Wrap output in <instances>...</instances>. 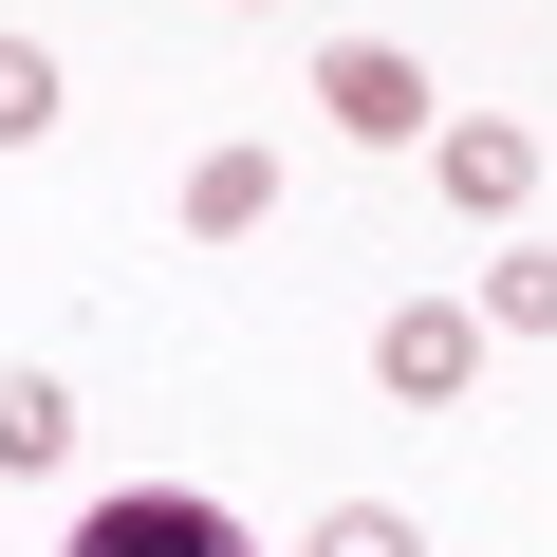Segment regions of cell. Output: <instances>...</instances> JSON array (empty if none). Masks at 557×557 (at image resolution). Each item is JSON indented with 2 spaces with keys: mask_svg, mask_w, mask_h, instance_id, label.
Here are the masks:
<instances>
[{
  "mask_svg": "<svg viewBox=\"0 0 557 557\" xmlns=\"http://www.w3.org/2000/svg\"><path fill=\"white\" fill-rule=\"evenodd\" d=\"M38 465H75V391L57 372H0V483H38Z\"/></svg>",
  "mask_w": 557,
  "mask_h": 557,
  "instance_id": "obj_6",
  "label": "cell"
},
{
  "mask_svg": "<svg viewBox=\"0 0 557 557\" xmlns=\"http://www.w3.org/2000/svg\"><path fill=\"white\" fill-rule=\"evenodd\" d=\"M317 112H335L354 149H428V131H446L428 57H391V38H335V57H317Z\"/></svg>",
  "mask_w": 557,
  "mask_h": 557,
  "instance_id": "obj_1",
  "label": "cell"
},
{
  "mask_svg": "<svg viewBox=\"0 0 557 557\" xmlns=\"http://www.w3.org/2000/svg\"><path fill=\"white\" fill-rule=\"evenodd\" d=\"M298 557H428V539H409V520H391V502H335V520H317V539H298Z\"/></svg>",
  "mask_w": 557,
  "mask_h": 557,
  "instance_id": "obj_9",
  "label": "cell"
},
{
  "mask_svg": "<svg viewBox=\"0 0 557 557\" xmlns=\"http://www.w3.org/2000/svg\"><path fill=\"white\" fill-rule=\"evenodd\" d=\"M483 335H557V242H502L483 260Z\"/></svg>",
  "mask_w": 557,
  "mask_h": 557,
  "instance_id": "obj_7",
  "label": "cell"
},
{
  "mask_svg": "<svg viewBox=\"0 0 557 557\" xmlns=\"http://www.w3.org/2000/svg\"><path fill=\"white\" fill-rule=\"evenodd\" d=\"M372 372H391V409H465V391H483V317H465V298H409V317L372 335Z\"/></svg>",
  "mask_w": 557,
  "mask_h": 557,
  "instance_id": "obj_3",
  "label": "cell"
},
{
  "mask_svg": "<svg viewBox=\"0 0 557 557\" xmlns=\"http://www.w3.org/2000/svg\"><path fill=\"white\" fill-rule=\"evenodd\" d=\"M242 20H278V0H242Z\"/></svg>",
  "mask_w": 557,
  "mask_h": 557,
  "instance_id": "obj_10",
  "label": "cell"
},
{
  "mask_svg": "<svg viewBox=\"0 0 557 557\" xmlns=\"http://www.w3.org/2000/svg\"><path fill=\"white\" fill-rule=\"evenodd\" d=\"M57 557H260L223 502H186V483H112V502H75V539Z\"/></svg>",
  "mask_w": 557,
  "mask_h": 557,
  "instance_id": "obj_2",
  "label": "cell"
},
{
  "mask_svg": "<svg viewBox=\"0 0 557 557\" xmlns=\"http://www.w3.org/2000/svg\"><path fill=\"white\" fill-rule=\"evenodd\" d=\"M38 131H57V57H38V38H0V149H38Z\"/></svg>",
  "mask_w": 557,
  "mask_h": 557,
  "instance_id": "obj_8",
  "label": "cell"
},
{
  "mask_svg": "<svg viewBox=\"0 0 557 557\" xmlns=\"http://www.w3.org/2000/svg\"><path fill=\"white\" fill-rule=\"evenodd\" d=\"M186 223H205V242H260V223H278V149H205V168H186Z\"/></svg>",
  "mask_w": 557,
  "mask_h": 557,
  "instance_id": "obj_5",
  "label": "cell"
},
{
  "mask_svg": "<svg viewBox=\"0 0 557 557\" xmlns=\"http://www.w3.org/2000/svg\"><path fill=\"white\" fill-rule=\"evenodd\" d=\"M428 168H446V205H483V223H520V205H539V131H520V112H446V131H428Z\"/></svg>",
  "mask_w": 557,
  "mask_h": 557,
  "instance_id": "obj_4",
  "label": "cell"
}]
</instances>
